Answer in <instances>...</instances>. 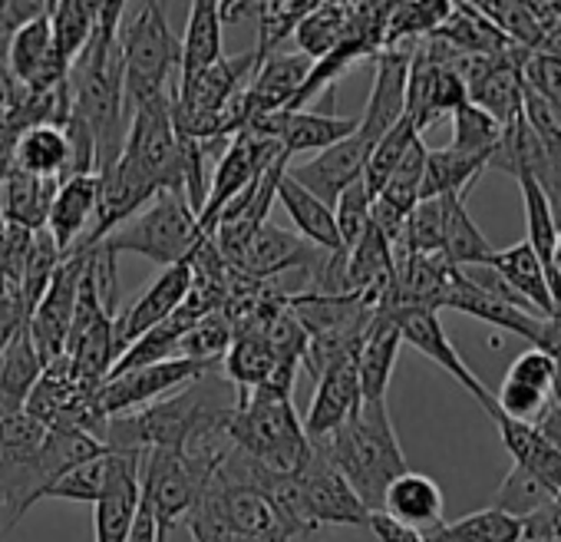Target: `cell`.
Instances as JSON below:
<instances>
[{
  "mask_svg": "<svg viewBox=\"0 0 561 542\" xmlns=\"http://www.w3.org/2000/svg\"><path fill=\"white\" fill-rule=\"evenodd\" d=\"M314 450L347 479L367 512H380L387 486L410 470L387 400H364L344 427L314 440Z\"/></svg>",
  "mask_w": 561,
  "mask_h": 542,
  "instance_id": "1",
  "label": "cell"
},
{
  "mask_svg": "<svg viewBox=\"0 0 561 542\" xmlns=\"http://www.w3.org/2000/svg\"><path fill=\"white\" fill-rule=\"evenodd\" d=\"M225 433L234 443V450L251 456L267 476L277 479L298 476L314 456V443L308 440L295 414L291 394H280L271 387L241 391Z\"/></svg>",
  "mask_w": 561,
  "mask_h": 542,
  "instance_id": "2",
  "label": "cell"
},
{
  "mask_svg": "<svg viewBox=\"0 0 561 542\" xmlns=\"http://www.w3.org/2000/svg\"><path fill=\"white\" fill-rule=\"evenodd\" d=\"M119 54H123V97L126 113L139 103L169 97L165 83L182 60V44L169 31L165 4H139L136 11L123 14L119 24Z\"/></svg>",
  "mask_w": 561,
  "mask_h": 542,
  "instance_id": "3",
  "label": "cell"
},
{
  "mask_svg": "<svg viewBox=\"0 0 561 542\" xmlns=\"http://www.w3.org/2000/svg\"><path fill=\"white\" fill-rule=\"evenodd\" d=\"M205 241L198 232V215L182 192H159L142 212L110 232L100 245L110 255H142L159 268H172L195 255Z\"/></svg>",
  "mask_w": 561,
  "mask_h": 542,
  "instance_id": "4",
  "label": "cell"
},
{
  "mask_svg": "<svg viewBox=\"0 0 561 542\" xmlns=\"http://www.w3.org/2000/svg\"><path fill=\"white\" fill-rule=\"evenodd\" d=\"M208 483H211V473H205L182 450H146L139 460L142 503L152 509L162 529L182 526Z\"/></svg>",
  "mask_w": 561,
  "mask_h": 542,
  "instance_id": "5",
  "label": "cell"
},
{
  "mask_svg": "<svg viewBox=\"0 0 561 542\" xmlns=\"http://www.w3.org/2000/svg\"><path fill=\"white\" fill-rule=\"evenodd\" d=\"M129 116L119 153H126L159 192H182V139L172 126L169 97L139 103Z\"/></svg>",
  "mask_w": 561,
  "mask_h": 542,
  "instance_id": "6",
  "label": "cell"
},
{
  "mask_svg": "<svg viewBox=\"0 0 561 542\" xmlns=\"http://www.w3.org/2000/svg\"><path fill=\"white\" fill-rule=\"evenodd\" d=\"M218 364H195L185 358H172L162 364H149V368H136L126 371L119 377H110L96 387V407L106 420L142 410L156 400H165L172 394H179L182 387L215 374Z\"/></svg>",
  "mask_w": 561,
  "mask_h": 542,
  "instance_id": "7",
  "label": "cell"
},
{
  "mask_svg": "<svg viewBox=\"0 0 561 542\" xmlns=\"http://www.w3.org/2000/svg\"><path fill=\"white\" fill-rule=\"evenodd\" d=\"M298 483V535L324 526H367L370 512L347 486V479L314 450L311 463L295 476Z\"/></svg>",
  "mask_w": 561,
  "mask_h": 542,
  "instance_id": "8",
  "label": "cell"
},
{
  "mask_svg": "<svg viewBox=\"0 0 561 542\" xmlns=\"http://www.w3.org/2000/svg\"><path fill=\"white\" fill-rule=\"evenodd\" d=\"M83 264H87V251L64 255L44 298L37 302L34 315L27 318V335H31L44 368L67 354V338H70V325H73V312H77Z\"/></svg>",
  "mask_w": 561,
  "mask_h": 542,
  "instance_id": "9",
  "label": "cell"
},
{
  "mask_svg": "<svg viewBox=\"0 0 561 542\" xmlns=\"http://www.w3.org/2000/svg\"><path fill=\"white\" fill-rule=\"evenodd\" d=\"M393 315L397 328H400V338L403 345H410L413 351H420L426 361H433L436 368H443L459 387H466V394L489 414L495 417L499 407H495V394L472 374V368L462 361V354L456 351V345L446 338L443 325H439V315L436 312H423V308H407V312H387Z\"/></svg>",
  "mask_w": 561,
  "mask_h": 542,
  "instance_id": "10",
  "label": "cell"
},
{
  "mask_svg": "<svg viewBox=\"0 0 561 542\" xmlns=\"http://www.w3.org/2000/svg\"><path fill=\"white\" fill-rule=\"evenodd\" d=\"M462 103H469L462 77L449 64H439L420 41L413 47L407 77V116L416 126V133L423 136L426 126H433L443 116H453Z\"/></svg>",
  "mask_w": 561,
  "mask_h": 542,
  "instance_id": "11",
  "label": "cell"
},
{
  "mask_svg": "<svg viewBox=\"0 0 561 542\" xmlns=\"http://www.w3.org/2000/svg\"><path fill=\"white\" fill-rule=\"evenodd\" d=\"M324 261H328V251L314 248L311 241H305L295 232H285V228L264 222L244 245L234 271H241V275H248L254 282L280 275V271H311L318 279Z\"/></svg>",
  "mask_w": 561,
  "mask_h": 542,
  "instance_id": "12",
  "label": "cell"
},
{
  "mask_svg": "<svg viewBox=\"0 0 561 542\" xmlns=\"http://www.w3.org/2000/svg\"><path fill=\"white\" fill-rule=\"evenodd\" d=\"M8 74L18 87L31 90V93H47L67 83L70 67L60 60L54 34H50V18L47 11L41 18H34L31 24H24L11 41H8Z\"/></svg>",
  "mask_w": 561,
  "mask_h": 542,
  "instance_id": "13",
  "label": "cell"
},
{
  "mask_svg": "<svg viewBox=\"0 0 561 542\" xmlns=\"http://www.w3.org/2000/svg\"><path fill=\"white\" fill-rule=\"evenodd\" d=\"M413 47H383L374 57L377 60L374 90H370L367 110L360 113V129H357V136L367 146L383 139L407 116V77H410Z\"/></svg>",
  "mask_w": 561,
  "mask_h": 542,
  "instance_id": "14",
  "label": "cell"
},
{
  "mask_svg": "<svg viewBox=\"0 0 561 542\" xmlns=\"http://www.w3.org/2000/svg\"><path fill=\"white\" fill-rule=\"evenodd\" d=\"M192 289V261H179L172 268H162V275L123 312L113 318V335H116V348L119 354L136 341L142 338L146 331H152L156 325H162L179 305L182 298L188 295Z\"/></svg>",
  "mask_w": 561,
  "mask_h": 542,
  "instance_id": "15",
  "label": "cell"
},
{
  "mask_svg": "<svg viewBox=\"0 0 561 542\" xmlns=\"http://www.w3.org/2000/svg\"><path fill=\"white\" fill-rule=\"evenodd\" d=\"M311 67L314 64L301 54H271V57L257 60L254 77H251L248 90L241 93V126L251 116L291 110L295 97L301 93V87L311 74Z\"/></svg>",
  "mask_w": 561,
  "mask_h": 542,
  "instance_id": "16",
  "label": "cell"
},
{
  "mask_svg": "<svg viewBox=\"0 0 561 542\" xmlns=\"http://www.w3.org/2000/svg\"><path fill=\"white\" fill-rule=\"evenodd\" d=\"M367 156H370V146L354 133L347 139H341L337 146L311 156L308 162L301 166H288V176L305 185L311 195H318L324 205L334 208V202L364 179V166H367Z\"/></svg>",
  "mask_w": 561,
  "mask_h": 542,
  "instance_id": "17",
  "label": "cell"
},
{
  "mask_svg": "<svg viewBox=\"0 0 561 542\" xmlns=\"http://www.w3.org/2000/svg\"><path fill=\"white\" fill-rule=\"evenodd\" d=\"M364 404L360 397V381H357V358H344L328 364L318 374V391L311 397L308 417H305V433L308 440H324L328 433H334L337 427H344L357 407Z\"/></svg>",
  "mask_w": 561,
  "mask_h": 542,
  "instance_id": "18",
  "label": "cell"
},
{
  "mask_svg": "<svg viewBox=\"0 0 561 542\" xmlns=\"http://www.w3.org/2000/svg\"><path fill=\"white\" fill-rule=\"evenodd\" d=\"M443 308H453V312H462V315H472L492 328H502L508 335H518L522 341H528V348H541L545 341V328H548V318H538L531 312H522L508 302H499L485 292H479L476 285H469L459 271L453 268V279H449V289L443 295Z\"/></svg>",
  "mask_w": 561,
  "mask_h": 542,
  "instance_id": "19",
  "label": "cell"
},
{
  "mask_svg": "<svg viewBox=\"0 0 561 542\" xmlns=\"http://www.w3.org/2000/svg\"><path fill=\"white\" fill-rule=\"evenodd\" d=\"M100 208V172L93 176H73L57 185L50 215H47V232L57 241L60 255H70L87 241L93 232Z\"/></svg>",
  "mask_w": 561,
  "mask_h": 542,
  "instance_id": "20",
  "label": "cell"
},
{
  "mask_svg": "<svg viewBox=\"0 0 561 542\" xmlns=\"http://www.w3.org/2000/svg\"><path fill=\"white\" fill-rule=\"evenodd\" d=\"M360 129V116H334V113H274V143L288 159L298 153H324L337 146L341 139L354 136Z\"/></svg>",
  "mask_w": 561,
  "mask_h": 542,
  "instance_id": "21",
  "label": "cell"
},
{
  "mask_svg": "<svg viewBox=\"0 0 561 542\" xmlns=\"http://www.w3.org/2000/svg\"><path fill=\"white\" fill-rule=\"evenodd\" d=\"M57 185L60 182L54 179H37L14 162H4L0 166V222L24 232H44Z\"/></svg>",
  "mask_w": 561,
  "mask_h": 542,
  "instance_id": "22",
  "label": "cell"
},
{
  "mask_svg": "<svg viewBox=\"0 0 561 542\" xmlns=\"http://www.w3.org/2000/svg\"><path fill=\"white\" fill-rule=\"evenodd\" d=\"M139 460L142 453H123L119 470L110 489L93 503V529L96 542H129L136 509H139Z\"/></svg>",
  "mask_w": 561,
  "mask_h": 542,
  "instance_id": "23",
  "label": "cell"
},
{
  "mask_svg": "<svg viewBox=\"0 0 561 542\" xmlns=\"http://www.w3.org/2000/svg\"><path fill=\"white\" fill-rule=\"evenodd\" d=\"M400 348H403V338H400L393 315L377 312L357 351V381H360L364 400H387V387H390Z\"/></svg>",
  "mask_w": 561,
  "mask_h": 542,
  "instance_id": "24",
  "label": "cell"
},
{
  "mask_svg": "<svg viewBox=\"0 0 561 542\" xmlns=\"http://www.w3.org/2000/svg\"><path fill=\"white\" fill-rule=\"evenodd\" d=\"M380 512L426 535L443 522V489L433 476L407 470L387 486Z\"/></svg>",
  "mask_w": 561,
  "mask_h": 542,
  "instance_id": "25",
  "label": "cell"
},
{
  "mask_svg": "<svg viewBox=\"0 0 561 542\" xmlns=\"http://www.w3.org/2000/svg\"><path fill=\"white\" fill-rule=\"evenodd\" d=\"M518 189H522V202H525V225H528V238L525 245L535 251L545 282L554 302V318H561V275L554 268V241H558V222L554 212L545 199V192L538 189V182L531 176H518Z\"/></svg>",
  "mask_w": 561,
  "mask_h": 542,
  "instance_id": "26",
  "label": "cell"
},
{
  "mask_svg": "<svg viewBox=\"0 0 561 542\" xmlns=\"http://www.w3.org/2000/svg\"><path fill=\"white\" fill-rule=\"evenodd\" d=\"M274 199L285 205L288 218L295 222L298 235L305 241H311L314 248L328 251V255H337L341 251V235H337V222H334V208L324 205L318 195H311L305 185H298L288 169L285 176L277 179V189H274Z\"/></svg>",
  "mask_w": 561,
  "mask_h": 542,
  "instance_id": "27",
  "label": "cell"
},
{
  "mask_svg": "<svg viewBox=\"0 0 561 542\" xmlns=\"http://www.w3.org/2000/svg\"><path fill=\"white\" fill-rule=\"evenodd\" d=\"M489 268L499 271L502 282L538 315V318H554V302H551V292H548V282H545V271L535 258V251L518 241V245H508V248H495L492 258H489Z\"/></svg>",
  "mask_w": 561,
  "mask_h": 542,
  "instance_id": "28",
  "label": "cell"
},
{
  "mask_svg": "<svg viewBox=\"0 0 561 542\" xmlns=\"http://www.w3.org/2000/svg\"><path fill=\"white\" fill-rule=\"evenodd\" d=\"M492 424L499 427V437H502L505 450L512 453V460L518 466H525L528 473H535L551 493L561 496V450L551 447L531 424L508 420L505 414H495Z\"/></svg>",
  "mask_w": 561,
  "mask_h": 542,
  "instance_id": "29",
  "label": "cell"
},
{
  "mask_svg": "<svg viewBox=\"0 0 561 542\" xmlns=\"http://www.w3.org/2000/svg\"><path fill=\"white\" fill-rule=\"evenodd\" d=\"M11 162L37 179H54L64 182L67 179V162H70V143L64 126H31L18 136L14 149H11Z\"/></svg>",
  "mask_w": 561,
  "mask_h": 542,
  "instance_id": "30",
  "label": "cell"
},
{
  "mask_svg": "<svg viewBox=\"0 0 561 542\" xmlns=\"http://www.w3.org/2000/svg\"><path fill=\"white\" fill-rule=\"evenodd\" d=\"M280 364L285 361H277V354L271 351V345L261 331H238L228 354L221 358V371H225L221 377L228 384H234V391L241 394V391L267 387Z\"/></svg>",
  "mask_w": 561,
  "mask_h": 542,
  "instance_id": "31",
  "label": "cell"
},
{
  "mask_svg": "<svg viewBox=\"0 0 561 542\" xmlns=\"http://www.w3.org/2000/svg\"><path fill=\"white\" fill-rule=\"evenodd\" d=\"M489 159L479 156H462L456 149H426V169H423V185H420V202L423 199H443V195H459L466 199L469 189L479 182L485 172Z\"/></svg>",
  "mask_w": 561,
  "mask_h": 542,
  "instance_id": "32",
  "label": "cell"
},
{
  "mask_svg": "<svg viewBox=\"0 0 561 542\" xmlns=\"http://www.w3.org/2000/svg\"><path fill=\"white\" fill-rule=\"evenodd\" d=\"M221 18H218V4L215 0H195L188 11V24H185V37L182 44V77H195L208 67H215L221 60Z\"/></svg>",
  "mask_w": 561,
  "mask_h": 542,
  "instance_id": "33",
  "label": "cell"
},
{
  "mask_svg": "<svg viewBox=\"0 0 561 542\" xmlns=\"http://www.w3.org/2000/svg\"><path fill=\"white\" fill-rule=\"evenodd\" d=\"M443 202H446V235H443V258H446V264L449 268L489 264L495 248L489 245V238L472 222V215L466 208V199L443 195Z\"/></svg>",
  "mask_w": 561,
  "mask_h": 542,
  "instance_id": "34",
  "label": "cell"
},
{
  "mask_svg": "<svg viewBox=\"0 0 561 542\" xmlns=\"http://www.w3.org/2000/svg\"><path fill=\"white\" fill-rule=\"evenodd\" d=\"M347 21H351V4H341V0H318L295 27L298 54L308 57L311 64L324 60L344 41Z\"/></svg>",
  "mask_w": 561,
  "mask_h": 542,
  "instance_id": "35",
  "label": "cell"
},
{
  "mask_svg": "<svg viewBox=\"0 0 561 542\" xmlns=\"http://www.w3.org/2000/svg\"><path fill=\"white\" fill-rule=\"evenodd\" d=\"M44 374V364L37 358V348L27 335V325L8 341V348L0 351V400H8L11 407L27 404L31 391L37 387Z\"/></svg>",
  "mask_w": 561,
  "mask_h": 542,
  "instance_id": "36",
  "label": "cell"
},
{
  "mask_svg": "<svg viewBox=\"0 0 561 542\" xmlns=\"http://www.w3.org/2000/svg\"><path fill=\"white\" fill-rule=\"evenodd\" d=\"M100 8L103 4H93V0H57V4H47L50 34L67 67H73V60L87 50L100 21Z\"/></svg>",
  "mask_w": 561,
  "mask_h": 542,
  "instance_id": "37",
  "label": "cell"
},
{
  "mask_svg": "<svg viewBox=\"0 0 561 542\" xmlns=\"http://www.w3.org/2000/svg\"><path fill=\"white\" fill-rule=\"evenodd\" d=\"M453 11V0H410L393 4L383 31V47H413L433 37Z\"/></svg>",
  "mask_w": 561,
  "mask_h": 542,
  "instance_id": "38",
  "label": "cell"
},
{
  "mask_svg": "<svg viewBox=\"0 0 561 542\" xmlns=\"http://www.w3.org/2000/svg\"><path fill=\"white\" fill-rule=\"evenodd\" d=\"M119 460H123V450H103L100 456H93V460H87V463L67 470L60 479H54V483L44 489V499L96 503V499L110 489V483H113V476H116V470H119Z\"/></svg>",
  "mask_w": 561,
  "mask_h": 542,
  "instance_id": "39",
  "label": "cell"
},
{
  "mask_svg": "<svg viewBox=\"0 0 561 542\" xmlns=\"http://www.w3.org/2000/svg\"><path fill=\"white\" fill-rule=\"evenodd\" d=\"M426 542H522V519L502 509H479L426 532Z\"/></svg>",
  "mask_w": 561,
  "mask_h": 542,
  "instance_id": "40",
  "label": "cell"
},
{
  "mask_svg": "<svg viewBox=\"0 0 561 542\" xmlns=\"http://www.w3.org/2000/svg\"><path fill=\"white\" fill-rule=\"evenodd\" d=\"M318 4V0H261L257 11V47L254 57L264 60L271 54H277V47L288 37H295V27L301 24V18Z\"/></svg>",
  "mask_w": 561,
  "mask_h": 542,
  "instance_id": "41",
  "label": "cell"
},
{
  "mask_svg": "<svg viewBox=\"0 0 561 542\" xmlns=\"http://www.w3.org/2000/svg\"><path fill=\"white\" fill-rule=\"evenodd\" d=\"M420 139L416 126L410 123V116H403L383 139H377L370 146V156H367V166H364V189L370 199L380 195V189L387 185V179L393 176V169L403 162L407 149Z\"/></svg>",
  "mask_w": 561,
  "mask_h": 542,
  "instance_id": "42",
  "label": "cell"
},
{
  "mask_svg": "<svg viewBox=\"0 0 561 542\" xmlns=\"http://www.w3.org/2000/svg\"><path fill=\"white\" fill-rule=\"evenodd\" d=\"M423 169H426V143H423V136H420V139L407 149L403 162L393 169V176L387 179V185L380 189V195H377L374 202L407 218V215L416 208V202H420Z\"/></svg>",
  "mask_w": 561,
  "mask_h": 542,
  "instance_id": "43",
  "label": "cell"
},
{
  "mask_svg": "<svg viewBox=\"0 0 561 542\" xmlns=\"http://www.w3.org/2000/svg\"><path fill=\"white\" fill-rule=\"evenodd\" d=\"M558 493H551L535 473H528L525 466L512 463V470L505 473V479L499 483L495 496H492V509H502L515 519H528L531 512L545 509Z\"/></svg>",
  "mask_w": 561,
  "mask_h": 542,
  "instance_id": "44",
  "label": "cell"
},
{
  "mask_svg": "<svg viewBox=\"0 0 561 542\" xmlns=\"http://www.w3.org/2000/svg\"><path fill=\"white\" fill-rule=\"evenodd\" d=\"M479 14L512 44V47H518V50H525V54H531V50H538L541 44H545V34L538 31V24L531 21V14H528V4L522 0H479Z\"/></svg>",
  "mask_w": 561,
  "mask_h": 542,
  "instance_id": "45",
  "label": "cell"
},
{
  "mask_svg": "<svg viewBox=\"0 0 561 542\" xmlns=\"http://www.w3.org/2000/svg\"><path fill=\"white\" fill-rule=\"evenodd\" d=\"M231 341H234L231 321L221 312H215V315H205L202 321H195L182 335V341L175 348V358H185V361H195V364H221Z\"/></svg>",
  "mask_w": 561,
  "mask_h": 542,
  "instance_id": "46",
  "label": "cell"
},
{
  "mask_svg": "<svg viewBox=\"0 0 561 542\" xmlns=\"http://www.w3.org/2000/svg\"><path fill=\"white\" fill-rule=\"evenodd\" d=\"M499 139H502V126L489 113H482L479 106L462 103L453 113V143H449V149H456L462 156L489 159L492 149L499 146Z\"/></svg>",
  "mask_w": 561,
  "mask_h": 542,
  "instance_id": "47",
  "label": "cell"
},
{
  "mask_svg": "<svg viewBox=\"0 0 561 542\" xmlns=\"http://www.w3.org/2000/svg\"><path fill=\"white\" fill-rule=\"evenodd\" d=\"M182 526L188 529L192 542H291L288 532H271V535H241V532H234L225 522V516L218 512V506H215V499L208 493L198 496L195 509L185 516Z\"/></svg>",
  "mask_w": 561,
  "mask_h": 542,
  "instance_id": "48",
  "label": "cell"
},
{
  "mask_svg": "<svg viewBox=\"0 0 561 542\" xmlns=\"http://www.w3.org/2000/svg\"><path fill=\"white\" fill-rule=\"evenodd\" d=\"M60 248L57 241L50 238V232H34V241H31V255H27V264H24V279H21V298H24V312L27 318L34 315L37 302L44 298L50 279H54V271L60 264Z\"/></svg>",
  "mask_w": 561,
  "mask_h": 542,
  "instance_id": "49",
  "label": "cell"
},
{
  "mask_svg": "<svg viewBox=\"0 0 561 542\" xmlns=\"http://www.w3.org/2000/svg\"><path fill=\"white\" fill-rule=\"evenodd\" d=\"M370 205L374 199L367 195L364 189V179L357 185H351L337 202H334V222H337V235H341V251L347 255L360 238L364 232L370 228Z\"/></svg>",
  "mask_w": 561,
  "mask_h": 542,
  "instance_id": "50",
  "label": "cell"
},
{
  "mask_svg": "<svg viewBox=\"0 0 561 542\" xmlns=\"http://www.w3.org/2000/svg\"><path fill=\"white\" fill-rule=\"evenodd\" d=\"M522 83L528 93L545 100L558 116H561V57L554 54H528L522 64Z\"/></svg>",
  "mask_w": 561,
  "mask_h": 542,
  "instance_id": "51",
  "label": "cell"
},
{
  "mask_svg": "<svg viewBox=\"0 0 561 542\" xmlns=\"http://www.w3.org/2000/svg\"><path fill=\"white\" fill-rule=\"evenodd\" d=\"M31 241H34V232H24L18 225L0 222V279L21 285L24 264L31 255Z\"/></svg>",
  "mask_w": 561,
  "mask_h": 542,
  "instance_id": "52",
  "label": "cell"
},
{
  "mask_svg": "<svg viewBox=\"0 0 561 542\" xmlns=\"http://www.w3.org/2000/svg\"><path fill=\"white\" fill-rule=\"evenodd\" d=\"M505 377H508V381H518V384H525V387H535V391H541V394L551 397L554 361H551V354H545V351H538V348H528L525 354H518V358L512 361V368H508Z\"/></svg>",
  "mask_w": 561,
  "mask_h": 542,
  "instance_id": "53",
  "label": "cell"
},
{
  "mask_svg": "<svg viewBox=\"0 0 561 542\" xmlns=\"http://www.w3.org/2000/svg\"><path fill=\"white\" fill-rule=\"evenodd\" d=\"M367 529L374 532V539H377V542H426V535H423V532H416V529H410V526H403V522L390 519L387 512H370Z\"/></svg>",
  "mask_w": 561,
  "mask_h": 542,
  "instance_id": "54",
  "label": "cell"
},
{
  "mask_svg": "<svg viewBox=\"0 0 561 542\" xmlns=\"http://www.w3.org/2000/svg\"><path fill=\"white\" fill-rule=\"evenodd\" d=\"M551 447H558L561 450V407L554 404V400H548L545 404V410L538 414V420L531 424Z\"/></svg>",
  "mask_w": 561,
  "mask_h": 542,
  "instance_id": "55",
  "label": "cell"
},
{
  "mask_svg": "<svg viewBox=\"0 0 561 542\" xmlns=\"http://www.w3.org/2000/svg\"><path fill=\"white\" fill-rule=\"evenodd\" d=\"M257 11H261V4H254V0H218V18H221V24H238V21H248V18H254L257 21Z\"/></svg>",
  "mask_w": 561,
  "mask_h": 542,
  "instance_id": "56",
  "label": "cell"
},
{
  "mask_svg": "<svg viewBox=\"0 0 561 542\" xmlns=\"http://www.w3.org/2000/svg\"><path fill=\"white\" fill-rule=\"evenodd\" d=\"M538 50H541V54H554V57H561V24L545 37V44H541ZM531 54H535V50H531Z\"/></svg>",
  "mask_w": 561,
  "mask_h": 542,
  "instance_id": "57",
  "label": "cell"
},
{
  "mask_svg": "<svg viewBox=\"0 0 561 542\" xmlns=\"http://www.w3.org/2000/svg\"><path fill=\"white\" fill-rule=\"evenodd\" d=\"M554 268H558V275H561V228H558V241H554Z\"/></svg>",
  "mask_w": 561,
  "mask_h": 542,
  "instance_id": "58",
  "label": "cell"
},
{
  "mask_svg": "<svg viewBox=\"0 0 561 542\" xmlns=\"http://www.w3.org/2000/svg\"><path fill=\"white\" fill-rule=\"evenodd\" d=\"M4 535H8V532H4V519H0V542H4Z\"/></svg>",
  "mask_w": 561,
  "mask_h": 542,
  "instance_id": "59",
  "label": "cell"
}]
</instances>
